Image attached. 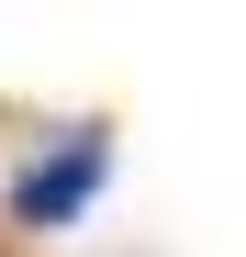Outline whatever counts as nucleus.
<instances>
[{"instance_id": "obj_1", "label": "nucleus", "mask_w": 246, "mask_h": 257, "mask_svg": "<svg viewBox=\"0 0 246 257\" xmlns=\"http://www.w3.org/2000/svg\"><path fill=\"white\" fill-rule=\"evenodd\" d=\"M101 179H112V146H101V135H56V146L12 179V212H23V224H67Z\"/></svg>"}]
</instances>
